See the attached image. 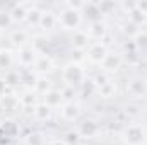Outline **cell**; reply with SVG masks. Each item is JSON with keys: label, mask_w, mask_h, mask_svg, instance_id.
I'll return each instance as SVG.
<instances>
[{"label": "cell", "mask_w": 147, "mask_h": 145, "mask_svg": "<svg viewBox=\"0 0 147 145\" xmlns=\"http://www.w3.org/2000/svg\"><path fill=\"white\" fill-rule=\"evenodd\" d=\"M147 140V133L140 125H128L123 130V142L127 145H144Z\"/></svg>", "instance_id": "cell-2"}, {"label": "cell", "mask_w": 147, "mask_h": 145, "mask_svg": "<svg viewBox=\"0 0 147 145\" xmlns=\"http://www.w3.org/2000/svg\"><path fill=\"white\" fill-rule=\"evenodd\" d=\"M98 94L101 96V97H105V99H110V97H115L116 96V82H106L105 85H101L99 89H98Z\"/></svg>", "instance_id": "cell-15"}, {"label": "cell", "mask_w": 147, "mask_h": 145, "mask_svg": "<svg viewBox=\"0 0 147 145\" xmlns=\"http://www.w3.org/2000/svg\"><path fill=\"white\" fill-rule=\"evenodd\" d=\"M62 116H63L65 119H69V121L77 119V118L80 116V108H79V104H77V103H65V104L62 106Z\"/></svg>", "instance_id": "cell-10"}, {"label": "cell", "mask_w": 147, "mask_h": 145, "mask_svg": "<svg viewBox=\"0 0 147 145\" xmlns=\"http://www.w3.org/2000/svg\"><path fill=\"white\" fill-rule=\"evenodd\" d=\"M92 80H94V84H96V87L99 89L101 85H105L106 82H110L111 79H110V75H108L106 72H101V73H98V75H96V77H94Z\"/></svg>", "instance_id": "cell-32"}, {"label": "cell", "mask_w": 147, "mask_h": 145, "mask_svg": "<svg viewBox=\"0 0 147 145\" xmlns=\"http://www.w3.org/2000/svg\"><path fill=\"white\" fill-rule=\"evenodd\" d=\"M79 140H80V133H79V132H69V133L65 135V140H63V142L67 145H77Z\"/></svg>", "instance_id": "cell-31"}, {"label": "cell", "mask_w": 147, "mask_h": 145, "mask_svg": "<svg viewBox=\"0 0 147 145\" xmlns=\"http://www.w3.org/2000/svg\"><path fill=\"white\" fill-rule=\"evenodd\" d=\"M91 38L86 31H75L72 38V44H74V50H86L87 44H89Z\"/></svg>", "instance_id": "cell-11"}, {"label": "cell", "mask_w": 147, "mask_h": 145, "mask_svg": "<svg viewBox=\"0 0 147 145\" xmlns=\"http://www.w3.org/2000/svg\"><path fill=\"white\" fill-rule=\"evenodd\" d=\"M108 33V28H106V22H103L101 19H96L91 22V26L87 28V34L89 38H94V39H103Z\"/></svg>", "instance_id": "cell-7"}, {"label": "cell", "mask_w": 147, "mask_h": 145, "mask_svg": "<svg viewBox=\"0 0 147 145\" xmlns=\"http://www.w3.org/2000/svg\"><path fill=\"white\" fill-rule=\"evenodd\" d=\"M74 96H75L74 85H67V87L62 91V97H63V101H67V103H74Z\"/></svg>", "instance_id": "cell-33"}, {"label": "cell", "mask_w": 147, "mask_h": 145, "mask_svg": "<svg viewBox=\"0 0 147 145\" xmlns=\"http://www.w3.org/2000/svg\"><path fill=\"white\" fill-rule=\"evenodd\" d=\"M128 15H130V22H134V24L139 26V28L147 22V14L146 12H142V10H139V9H134Z\"/></svg>", "instance_id": "cell-19"}, {"label": "cell", "mask_w": 147, "mask_h": 145, "mask_svg": "<svg viewBox=\"0 0 147 145\" xmlns=\"http://www.w3.org/2000/svg\"><path fill=\"white\" fill-rule=\"evenodd\" d=\"M10 41H12V44L24 48V44L28 43V34H26V31H14V33L10 34Z\"/></svg>", "instance_id": "cell-21"}, {"label": "cell", "mask_w": 147, "mask_h": 145, "mask_svg": "<svg viewBox=\"0 0 147 145\" xmlns=\"http://www.w3.org/2000/svg\"><path fill=\"white\" fill-rule=\"evenodd\" d=\"M41 10H38L36 7L33 5L29 10H28V17H26V21L28 22H31V24H39V19H41Z\"/></svg>", "instance_id": "cell-27"}, {"label": "cell", "mask_w": 147, "mask_h": 145, "mask_svg": "<svg viewBox=\"0 0 147 145\" xmlns=\"http://www.w3.org/2000/svg\"><path fill=\"white\" fill-rule=\"evenodd\" d=\"M63 103V97H62V91H55L51 89L50 92L45 94V104L50 106V108H57Z\"/></svg>", "instance_id": "cell-12"}, {"label": "cell", "mask_w": 147, "mask_h": 145, "mask_svg": "<svg viewBox=\"0 0 147 145\" xmlns=\"http://www.w3.org/2000/svg\"><path fill=\"white\" fill-rule=\"evenodd\" d=\"M82 92H84V94L98 92V87H96V84H94L92 79H84V82H82Z\"/></svg>", "instance_id": "cell-29"}, {"label": "cell", "mask_w": 147, "mask_h": 145, "mask_svg": "<svg viewBox=\"0 0 147 145\" xmlns=\"http://www.w3.org/2000/svg\"><path fill=\"white\" fill-rule=\"evenodd\" d=\"M38 101V96L36 92H26L19 97V103L22 104V108H36V103Z\"/></svg>", "instance_id": "cell-17"}, {"label": "cell", "mask_w": 147, "mask_h": 145, "mask_svg": "<svg viewBox=\"0 0 147 145\" xmlns=\"http://www.w3.org/2000/svg\"><path fill=\"white\" fill-rule=\"evenodd\" d=\"M50 145H67L65 142H60V140H57V142H51Z\"/></svg>", "instance_id": "cell-40"}, {"label": "cell", "mask_w": 147, "mask_h": 145, "mask_svg": "<svg viewBox=\"0 0 147 145\" xmlns=\"http://www.w3.org/2000/svg\"><path fill=\"white\" fill-rule=\"evenodd\" d=\"M34 68H36L38 73H50V72H53L55 63H53V60L48 55H39L36 63H34Z\"/></svg>", "instance_id": "cell-9"}, {"label": "cell", "mask_w": 147, "mask_h": 145, "mask_svg": "<svg viewBox=\"0 0 147 145\" xmlns=\"http://www.w3.org/2000/svg\"><path fill=\"white\" fill-rule=\"evenodd\" d=\"M62 77L69 85H74V84H82L84 79H86V73H84V68H82L80 63L69 62L62 70Z\"/></svg>", "instance_id": "cell-3"}, {"label": "cell", "mask_w": 147, "mask_h": 145, "mask_svg": "<svg viewBox=\"0 0 147 145\" xmlns=\"http://www.w3.org/2000/svg\"><path fill=\"white\" fill-rule=\"evenodd\" d=\"M17 60L21 65L24 67H29V65H34L38 60V53L29 48V46H24V48H19V53H17Z\"/></svg>", "instance_id": "cell-6"}, {"label": "cell", "mask_w": 147, "mask_h": 145, "mask_svg": "<svg viewBox=\"0 0 147 145\" xmlns=\"http://www.w3.org/2000/svg\"><path fill=\"white\" fill-rule=\"evenodd\" d=\"M10 22H12L10 12H0V29H2V28H7Z\"/></svg>", "instance_id": "cell-36"}, {"label": "cell", "mask_w": 147, "mask_h": 145, "mask_svg": "<svg viewBox=\"0 0 147 145\" xmlns=\"http://www.w3.org/2000/svg\"><path fill=\"white\" fill-rule=\"evenodd\" d=\"M127 92L132 97H144L147 96V80L142 77H135L128 82L127 85Z\"/></svg>", "instance_id": "cell-5"}, {"label": "cell", "mask_w": 147, "mask_h": 145, "mask_svg": "<svg viewBox=\"0 0 147 145\" xmlns=\"http://www.w3.org/2000/svg\"><path fill=\"white\" fill-rule=\"evenodd\" d=\"M57 22H58V17H57L51 10H46V12H43V14H41L39 26H41L43 29H53Z\"/></svg>", "instance_id": "cell-14"}, {"label": "cell", "mask_w": 147, "mask_h": 145, "mask_svg": "<svg viewBox=\"0 0 147 145\" xmlns=\"http://www.w3.org/2000/svg\"><path fill=\"white\" fill-rule=\"evenodd\" d=\"M79 7H82L80 3H65V9L60 12L58 15V22L63 29H77L80 26L82 21V12L79 10Z\"/></svg>", "instance_id": "cell-1"}, {"label": "cell", "mask_w": 147, "mask_h": 145, "mask_svg": "<svg viewBox=\"0 0 147 145\" xmlns=\"http://www.w3.org/2000/svg\"><path fill=\"white\" fill-rule=\"evenodd\" d=\"M72 55H75L74 60H72V62H75V63H80L84 58H87V56H84V50H74Z\"/></svg>", "instance_id": "cell-37"}, {"label": "cell", "mask_w": 147, "mask_h": 145, "mask_svg": "<svg viewBox=\"0 0 147 145\" xmlns=\"http://www.w3.org/2000/svg\"><path fill=\"white\" fill-rule=\"evenodd\" d=\"M28 10H29V9H26V3H17V5H14L12 10H10L12 22H22V21H26Z\"/></svg>", "instance_id": "cell-13"}, {"label": "cell", "mask_w": 147, "mask_h": 145, "mask_svg": "<svg viewBox=\"0 0 147 145\" xmlns=\"http://www.w3.org/2000/svg\"><path fill=\"white\" fill-rule=\"evenodd\" d=\"M3 132H5L7 135H14V133L17 132V125H16L12 119H7V121L3 123Z\"/></svg>", "instance_id": "cell-35"}, {"label": "cell", "mask_w": 147, "mask_h": 145, "mask_svg": "<svg viewBox=\"0 0 147 145\" xmlns=\"http://www.w3.org/2000/svg\"><path fill=\"white\" fill-rule=\"evenodd\" d=\"M121 31H123V34H125V36L135 38L139 33H140V28H139V26H135L134 22H130V21H128V22H125V24H123Z\"/></svg>", "instance_id": "cell-24"}, {"label": "cell", "mask_w": 147, "mask_h": 145, "mask_svg": "<svg viewBox=\"0 0 147 145\" xmlns=\"http://www.w3.org/2000/svg\"><path fill=\"white\" fill-rule=\"evenodd\" d=\"M34 116H36L39 121H46V119L51 116V108H50V106H46L45 103L36 104V108H34Z\"/></svg>", "instance_id": "cell-18"}, {"label": "cell", "mask_w": 147, "mask_h": 145, "mask_svg": "<svg viewBox=\"0 0 147 145\" xmlns=\"http://www.w3.org/2000/svg\"><path fill=\"white\" fill-rule=\"evenodd\" d=\"M26 145H43V137L39 133H31L26 138Z\"/></svg>", "instance_id": "cell-34"}, {"label": "cell", "mask_w": 147, "mask_h": 145, "mask_svg": "<svg viewBox=\"0 0 147 145\" xmlns=\"http://www.w3.org/2000/svg\"><path fill=\"white\" fill-rule=\"evenodd\" d=\"M79 133H80V137L91 138V137H94V135L98 133V125H96L94 121H86V123H82V125H80Z\"/></svg>", "instance_id": "cell-16"}, {"label": "cell", "mask_w": 147, "mask_h": 145, "mask_svg": "<svg viewBox=\"0 0 147 145\" xmlns=\"http://www.w3.org/2000/svg\"><path fill=\"white\" fill-rule=\"evenodd\" d=\"M7 89H9V85L5 84V80H3V79H0V97L7 96Z\"/></svg>", "instance_id": "cell-39"}, {"label": "cell", "mask_w": 147, "mask_h": 145, "mask_svg": "<svg viewBox=\"0 0 147 145\" xmlns=\"http://www.w3.org/2000/svg\"><path fill=\"white\" fill-rule=\"evenodd\" d=\"M46 44H48V41H46V38L45 36H34L33 38V50L36 51V53H43L45 50H46Z\"/></svg>", "instance_id": "cell-25"}, {"label": "cell", "mask_w": 147, "mask_h": 145, "mask_svg": "<svg viewBox=\"0 0 147 145\" xmlns=\"http://www.w3.org/2000/svg\"><path fill=\"white\" fill-rule=\"evenodd\" d=\"M17 104H19V99L16 97V96H3V108L9 109V111H12V109L17 108Z\"/></svg>", "instance_id": "cell-30"}, {"label": "cell", "mask_w": 147, "mask_h": 145, "mask_svg": "<svg viewBox=\"0 0 147 145\" xmlns=\"http://www.w3.org/2000/svg\"><path fill=\"white\" fill-rule=\"evenodd\" d=\"M108 46L105 43H92L87 50V58L92 62V63H103V60L106 58L108 55Z\"/></svg>", "instance_id": "cell-4"}, {"label": "cell", "mask_w": 147, "mask_h": 145, "mask_svg": "<svg viewBox=\"0 0 147 145\" xmlns=\"http://www.w3.org/2000/svg\"><path fill=\"white\" fill-rule=\"evenodd\" d=\"M50 91H51V80L50 79H45V77L38 79L36 84H34V92H38V94H46Z\"/></svg>", "instance_id": "cell-20"}, {"label": "cell", "mask_w": 147, "mask_h": 145, "mask_svg": "<svg viewBox=\"0 0 147 145\" xmlns=\"http://www.w3.org/2000/svg\"><path fill=\"white\" fill-rule=\"evenodd\" d=\"M115 9H116V3H115V2H110V0H103V2L98 3L99 14H111Z\"/></svg>", "instance_id": "cell-26"}, {"label": "cell", "mask_w": 147, "mask_h": 145, "mask_svg": "<svg viewBox=\"0 0 147 145\" xmlns=\"http://www.w3.org/2000/svg\"><path fill=\"white\" fill-rule=\"evenodd\" d=\"M12 60H14V55L10 50H0V68H9L12 65Z\"/></svg>", "instance_id": "cell-22"}, {"label": "cell", "mask_w": 147, "mask_h": 145, "mask_svg": "<svg viewBox=\"0 0 147 145\" xmlns=\"http://www.w3.org/2000/svg\"><path fill=\"white\" fill-rule=\"evenodd\" d=\"M120 7H121V9H125V10H128V14H130L134 9H137V2H121V3H120Z\"/></svg>", "instance_id": "cell-38"}, {"label": "cell", "mask_w": 147, "mask_h": 145, "mask_svg": "<svg viewBox=\"0 0 147 145\" xmlns=\"http://www.w3.org/2000/svg\"><path fill=\"white\" fill-rule=\"evenodd\" d=\"M134 43L139 50H147V31H140L134 38Z\"/></svg>", "instance_id": "cell-28"}, {"label": "cell", "mask_w": 147, "mask_h": 145, "mask_svg": "<svg viewBox=\"0 0 147 145\" xmlns=\"http://www.w3.org/2000/svg\"><path fill=\"white\" fill-rule=\"evenodd\" d=\"M3 80H5V84H7L9 87H14V85H17V84H19L22 79H21L19 72H16V70H9V72L5 73Z\"/></svg>", "instance_id": "cell-23"}, {"label": "cell", "mask_w": 147, "mask_h": 145, "mask_svg": "<svg viewBox=\"0 0 147 145\" xmlns=\"http://www.w3.org/2000/svg\"><path fill=\"white\" fill-rule=\"evenodd\" d=\"M142 67H144V72L147 73V60H144V63H142Z\"/></svg>", "instance_id": "cell-41"}, {"label": "cell", "mask_w": 147, "mask_h": 145, "mask_svg": "<svg viewBox=\"0 0 147 145\" xmlns=\"http://www.w3.org/2000/svg\"><path fill=\"white\" fill-rule=\"evenodd\" d=\"M101 67H103V72H106V73L116 72V70L121 67V56L116 55V53H108L106 58L103 60Z\"/></svg>", "instance_id": "cell-8"}]
</instances>
